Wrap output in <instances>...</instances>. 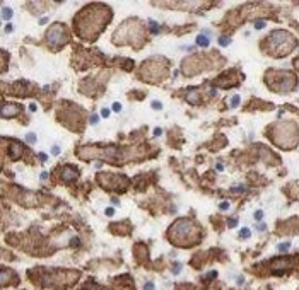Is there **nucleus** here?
<instances>
[{"label": "nucleus", "mask_w": 299, "mask_h": 290, "mask_svg": "<svg viewBox=\"0 0 299 290\" xmlns=\"http://www.w3.org/2000/svg\"><path fill=\"white\" fill-rule=\"evenodd\" d=\"M267 43L270 44V53L275 55V56L289 55L290 51L294 50V46H296V40L290 36L289 32L280 31V29L272 32L267 38Z\"/></svg>", "instance_id": "f257e3e1"}, {"label": "nucleus", "mask_w": 299, "mask_h": 290, "mask_svg": "<svg viewBox=\"0 0 299 290\" xmlns=\"http://www.w3.org/2000/svg\"><path fill=\"white\" fill-rule=\"evenodd\" d=\"M190 236H198V227L188 219L178 220L176 224H173L169 229V239L174 242V244H179L183 246L185 242V237H190Z\"/></svg>", "instance_id": "f03ea898"}, {"label": "nucleus", "mask_w": 299, "mask_h": 290, "mask_svg": "<svg viewBox=\"0 0 299 290\" xmlns=\"http://www.w3.org/2000/svg\"><path fill=\"white\" fill-rule=\"evenodd\" d=\"M65 31L67 29H65L63 24H53L50 28V31L46 32V43L50 44L51 48H53V46H55V48L62 46V44L65 43V40L69 38Z\"/></svg>", "instance_id": "7ed1b4c3"}, {"label": "nucleus", "mask_w": 299, "mask_h": 290, "mask_svg": "<svg viewBox=\"0 0 299 290\" xmlns=\"http://www.w3.org/2000/svg\"><path fill=\"white\" fill-rule=\"evenodd\" d=\"M19 111H21V106H17V104H9V102H4V104H2V116H4V118L16 116Z\"/></svg>", "instance_id": "20e7f679"}, {"label": "nucleus", "mask_w": 299, "mask_h": 290, "mask_svg": "<svg viewBox=\"0 0 299 290\" xmlns=\"http://www.w3.org/2000/svg\"><path fill=\"white\" fill-rule=\"evenodd\" d=\"M62 178L65 181H75L79 178V171L74 169V166H65L63 172H62Z\"/></svg>", "instance_id": "39448f33"}, {"label": "nucleus", "mask_w": 299, "mask_h": 290, "mask_svg": "<svg viewBox=\"0 0 299 290\" xmlns=\"http://www.w3.org/2000/svg\"><path fill=\"white\" fill-rule=\"evenodd\" d=\"M12 154H14V157H19L21 154H22V145L14 142V143L10 145V155H12Z\"/></svg>", "instance_id": "423d86ee"}, {"label": "nucleus", "mask_w": 299, "mask_h": 290, "mask_svg": "<svg viewBox=\"0 0 299 290\" xmlns=\"http://www.w3.org/2000/svg\"><path fill=\"white\" fill-rule=\"evenodd\" d=\"M186 99L188 101H191V102H198V99H200V92L197 89H191L186 94Z\"/></svg>", "instance_id": "0eeeda50"}, {"label": "nucleus", "mask_w": 299, "mask_h": 290, "mask_svg": "<svg viewBox=\"0 0 299 290\" xmlns=\"http://www.w3.org/2000/svg\"><path fill=\"white\" fill-rule=\"evenodd\" d=\"M197 44H198V46H203V48H205V46H209V44H210L209 36H203V34H198V36H197Z\"/></svg>", "instance_id": "6e6552de"}, {"label": "nucleus", "mask_w": 299, "mask_h": 290, "mask_svg": "<svg viewBox=\"0 0 299 290\" xmlns=\"http://www.w3.org/2000/svg\"><path fill=\"white\" fill-rule=\"evenodd\" d=\"M2 19L4 20L12 19V9H9V7H2Z\"/></svg>", "instance_id": "1a4fd4ad"}, {"label": "nucleus", "mask_w": 299, "mask_h": 290, "mask_svg": "<svg viewBox=\"0 0 299 290\" xmlns=\"http://www.w3.org/2000/svg\"><path fill=\"white\" fill-rule=\"evenodd\" d=\"M289 248H290V242H289V241H287V242H282V244H279V246H277V249H279L280 253H286Z\"/></svg>", "instance_id": "9d476101"}, {"label": "nucleus", "mask_w": 299, "mask_h": 290, "mask_svg": "<svg viewBox=\"0 0 299 290\" xmlns=\"http://www.w3.org/2000/svg\"><path fill=\"white\" fill-rule=\"evenodd\" d=\"M149 26H150V32H152V34H157V32H159V26H157V24H156V22H154V20H150L149 22Z\"/></svg>", "instance_id": "9b49d317"}, {"label": "nucleus", "mask_w": 299, "mask_h": 290, "mask_svg": "<svg viewBox=\"0 0 299 290\" xmlns=\"http://www.w3.org/2000/svg\"><path fill=\"white\" fill-rule=\"evenodd\" d=\"M219 43L222 44V46H227V44L231 43V38H227V36H220V38H219Z\"/></svg>", "instance_id": "f8f14e48"}, {"label": "nucleus", "mask_w": 299, "mask_h": 290, "mask_svg": "<svg viewBox=\"0 0 299 290\" xmlns=\"http://www.w3.org/2000/svg\"><path fill=\"white\" fill-rule=\"evenodd\" d=\"M239 106V96H234L232 101H231V108H238Z\"/></svg>", "instance_id": "ddd939ff"}, {"label": "nucleus", "mask_w": 299, "mask_h": 290, "mask_svg": "<svg viewBox=\"0 0 299 290\" xmlns=\"http://www.w3.org/2000/svg\"><path fill=\"white\" fill-rule=\"evenodd\" d=\"M26 140L29 142V143H34V142H36V135H34V133H28V135H26Z\"/></svg>", "instance_id": "4468645a"}, {"label": "nucleus", "mask_w": 299, "mask_h": 290, "mask_svg": "<svg viewBox=\"0 0 299 290\" xmlns=\"http://www.w3.org/2000/svg\"><path fill=\"white\" fill-rule=\"evenodd\" d=\"M241 237L248 239V237H249V229H241Z\"/></svg>", "instance_id": "2eb2a0df"}, {"label": "nucleus", "mask_w": 299, "mask_h": 290, "mask_svg": "<svg viewBox=\"0 0 299 290\" xmlns=\"http://www.w3.org/2000/svg\"><path fill=\"white\" fill-rule=\"evenodd\" d=\"M255 28H256V29L265 28V20H256V22H255Z\"/></svg>", "instance_id": "dca6fc26"}, {"label": "nucleus", "mask_w": 299, "mask_h": 290, "mask_svg": "<svg viewBox=\"0 0 299 290\" xmlns=\"http://www.w3.org/2000/svg\"><path fill=\"white\" fill-rule=\"evenodd\" d=\"M255 219H256V220H261V219H263V212H261V210L255 212Z\"/></svg>", "instance_id": "f3484780"}, {"label": "nucleus", "mask_w": 299, "mask_h": 290, "mask_svg": "<svg viewBox=\"0 0 299 290\" xmlns=\"http://www.w3.org/2000/svg\"><path fill=\"white\" fill-rule=\"evenodd\" d=\"M179 271H181V263H178V265L173 266V273H179Z\"/></svg>", "instance_id": "a211bd4d"}, {"label": "nucleus", "mask_w": 299, "mask_h": 290, "mask_svg": "<svg viewBox=\"0 0 299 290\" xmlns=\"http://www.w3.org/2000/svg\"><path fill=\"white\" fill-rule=\"evenodd\" d=\"M152 108H154V109H161V108H162V104L157 102V101H154V102H152Z\"/></svg>", "instance_id": "6ab92c4d"}, {"label": "nucleus", "mask_w": 299, "mask_h": 290, "mask_svg": "<svg viewBox=\"0 0 299 290\" xmlns=\"http://www.w3.org/2000/svg\"><path fill=\"white\" fill-rule=\"evenodd\" d=\"M101 116H103V118H108V116H110V109H106V108H104V109L101 111Z\"/></svg>", "instance_id": "aec40b11"}, {"label": "nucleus", "mask_w": 299, "mask_h": 290, "mask_svg": "<svg viewBox=\"0 0 299 290\" xmlns=\"http://www.w3.org/2000/svg\"><path fill=\"white\" fill-rule=\"evenodd\" d=\"M227 225H229V227H236V225H238V220H236V219L229 220V222H227Z\"/></svg>", "instance_id": "412c9836"}, {"label": "nucleus", "mask_w": 299, "mask_h": 290, "mask_svg": "<svg viewBox=\"0 0 299 290\" xmlns=\"http://www.w3.org/2000/svg\"><path fill=\"white\" fill-rule=\"evenodd\" d=\"M51 152H53V155H58V154H60V147H58V145H55V147L51 149Z\"/></svg>", "instance_id": "4be33fe9"}, {"label": "nucleus", "mask_w": 299, "mask_h": 290, "mask_svg": "<svg viewBox=\"0 0 299 290\" xmlns=\"http://www.w3.org/2000/svg\"><path fill=\"white\" fill-rule=\"evenodd\" d=\"M98 121H99V116H96V114L91 116V123H98Z\"/></svg>", "instance_id": "5701e85b"}, {"label": "nucleus", "mask_w": 299, "mask_h": 290, "mask_svg": "<svg viewBox=\"0 0 299 290\" xmlns=\"http://www.w3.org/2000/svg\"><path fill=\"white\" fill-rule=\"evenodd\" d=\"M113 109L120 111V109H121V104H120V102H115V104H113Z\"/></svg>", "instance_id": "b1692460"}, {"label": "nucleus", "mask_w": 299, "mask_h": 290, "mask_svg": "<svg viewBox=\"0 0 299 290\" xmlns=\"http://www.w3.org/2000/svg\"><path fill=\"white\" fill-rule=\"evenodd\" d=\"M215 275H217V273H215V271H210L209 275H207V280H212V278H214V277H215Z\"/></svg>", "instance_id": "393cba45"}, {"label": "nucleus", "mask_w": 299, "mask_h": 290, "mask_svg": "<svg viewBox=\"0 0 299 290\" xmlns=\"http://www.w3.org/2000/svg\"><path fill=\"white\" fill-rule=\"evenodd\" d=\"M227 207H229V203H226V201L220 203V210H227Z\"/></svg>", "instance_id": "a878e982"}, {"label": "nucleus", "mask_w": 299, "mask_h": 290, "mask_svg": "<svg viewBox=\"0 0 299 290\" xmlns=\"http://www.w3.org/2000/svg\"><path fill=\"white\" fill-rule=\"evenodd\" d=\"M145 290H154V283H145Z\"/></svg>", "instance_id": "bb28decb"}, {"label": "nucleus", "mask_w": 299, "mask_h": 290, "mask_svg": "<svg viewBox=\"0 0 299 290\" xmlns=\"http://www.w3.org/2000/svg\"><path fill=\"white\" fill-rule=\"evenodd\" d=\"M113 213H115V210H113V208H106V215H108V217H111Z\"/></svg>", "instance_id": "cd10ccee"}, {"label": "nucleus", "mask_w": 299, "mask_h": 290, "mask_svg": "<svg viewBox=\"0 0 299 290\" xmlns=\"http://www.w3.org/2000/svg\"><path fill=\"white\" fill-rule=\"evenodd\" d=\"M256 229H260V230H265L267 227H265V224H260V225L256 224Z\"/></svg>", "instance_id": "c85d7f7f"}, {"label": "nucleus", "mask_w": 299, "mask_h": 290, "mask_svg": "<svg viewBox=\"0 0 299 290\" xmlns=\"http://www.w3.org/2000/svg\"><path fill=\"white\" fill-rule=\"evenodd\" d=\"M48 178V172H41V179H46Z\"/></svg>", "instance_id": "c756f323"}, {"label": "nucleus", "mask_w": 299, "mask_h": 290, "mask_svg": "<svg viewBox=\"0 0 299 290\" xmlns=\"http://www.w3.org/2000/svg\"><path fill=\"white\" fill-rule=\"evenodd\" d=\"M5 31H7V32H12V31H14V28H12V26H7V28H5Z\"/></svg>", "instance_id": "7c9ffc66"}, {"label": "nucleus", "mask_w": 299, "mask_h": 290, "mask_svg": "<svg viewBox=\"0 0 299 290\" xmlns=\"http://www.w3.org/2000/svg\"><path fill=\"white\" fill-rule=\"evenodd\" d=\"M29 109L31 111H36V104H29Z\"/></svg>", "instance_id": "2f4dec72"}, {"label": "nucleus", "mask_w": 299, "mask_h": 290, "mask_svg": "<svg viewBox=\"0 0 299 290\" xmlns=\"http://www.w3.org/2000/svg\"><path fill=\"white\" fill-rule=\"evenodd\" d=\"M154 135H161V128H156V130H154Z\"/></svg>", "instance_id": "473e14b6"}, {"label": "nucleus", "mask_w": 299, "mask_h": 290, "mask_svg": "<svg viewBox=\"0 0 299 290\" xmlns=\"http://www.w3.org/2000/svg\"><path fill=\"white\" fill-rule=\"evenodd\" d=\"M294 65H296V68L299 70V60H296V61H294Z\"/></svg>", "instance_id": "72a5a7b5"}]
</instances>
